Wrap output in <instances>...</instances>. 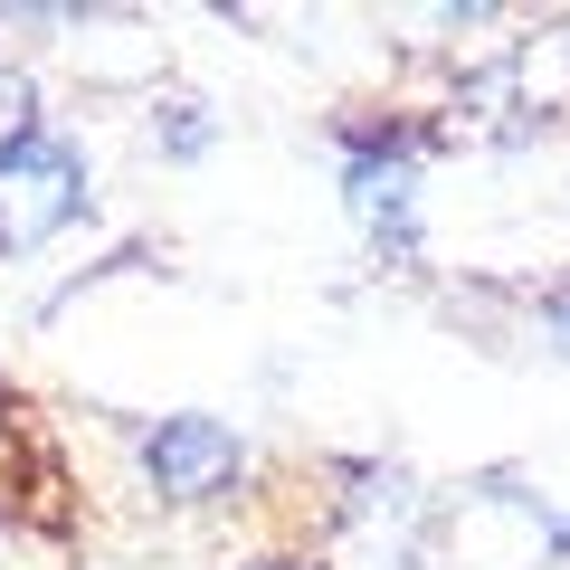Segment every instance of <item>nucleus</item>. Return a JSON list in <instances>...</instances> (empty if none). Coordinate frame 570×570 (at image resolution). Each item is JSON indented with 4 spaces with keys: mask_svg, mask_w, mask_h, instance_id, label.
I'll use <instances>...</instances> for the list:
<instances>
[{
    "mask_svg": "<svg viewBox=\"0 0 570 570\" xmlns=\"http://www.w3.org/2000/svg\"><path fill=\"white\" fill-rule=\"evenodd\" d=\"M343 200L390 257H409V209H419V142L409 134H352L343 142Z\"/></svg>",
    "mask_w": 570,
    "mask_h": 570,
    "instance_id": "obj_3",
    "label": "nucleus"
},
{
    "mask_svg": "<svg viewBox=\"0 0 570 570\" xmlns=\"http://www.w3.org/2000/svg\"><path fill=\"white\" fill-rule=\"evenodd\" d=\"M542 333H551V343L570 352V295H551V305H542Z\"/></svg>",
    "mask_w": 570,
    "mask_h": 570,
    "instance_id": "obj_5",
    "label": "nucleus"
},
{
    "mask_svg": "<svg viewBox=\"0 0 570 570\" xmlns=\"http://www.w3.org/2000/svg\"><path fill=\"white\" fill-rule=\"evenodd\" d=\"M238 466H247L238 428H228V419H200V409L153 419V438H142V475H153L163 504H209V494L238 485Z\"/></svg>",
    "mask_w": 570,
    "mask_h": 570,
    "instance_id": "obj_2",
    "label": "nucleus"
},
{
    "mask_svg": "<svg viewBox=\"0 0 570 570\" xmlns=\"http://www.w3.org/2000/svg\"><path fill=\"white\" fill-rule=\"evenodd\" d=\"M153 142H163L171 163H200L209 142H219V124H209V105H190V96H171V105H163V124H153Z\"/></svg>",
    "mask_w": 570,
    "mask_h": 570,
    "instance_id": "obj_4",
    "label": "nucleus"
},
{
    "mask_svg": "<svg viewBox=\"0 0 570 570\" xmlns=\"http://www.w3.org/2000/svg\"><path fill=\"white\" fill-rule=\"evenodd\" d=\"M247 570H305V561H247Z\"/></svg>",
    "mask_w": 570,
    "mask_h": 570,
    "instance_id": "obj_6",
    "label": "nucleus"
},
{
    "mask_svg": "<svg viewBox=\"0 0 570 570\" xmlns=\"http://www.w3.org/2000/svg\"><path fill=\"white\" fill-rule=\"evenodd\" d=\"M77 219H86V153L77 134L29 115L0 142V257H29V247L67 238Z\"/></svg>",
    "mask_w": 570,
    "mask_h": 570,
    "instance_id": "obj_1",
    "label": "nucleus"
}]
</instances>
